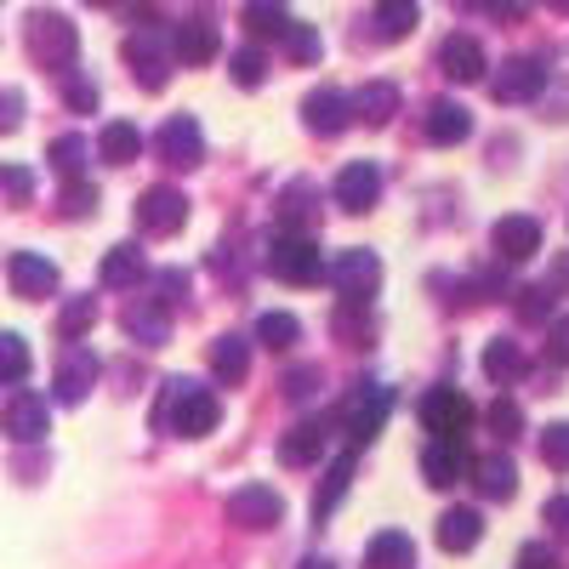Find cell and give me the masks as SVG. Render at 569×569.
Here are the masks:
<instances>
[{
  "mask_svg": "<svg viewBox=\"0 0 569 569\" xmlns=\"http://www.w3.org/2000/svg\"><path fill=\"white\" fill-rule=\"evenodd\" d=\"M416 416H421V427L433 439H461L467 427H472V405L456 393V388H433L421 405H416Z\"/></svg>",
  "mask_w": 569,
  "mask_h": 569,
  "instance_id": "ba28073f",
  "label": "cell"
},
{
  "mask_svg": "<svg viewBox=\"0 0 569 569\" xmlns=\"http://www.w3.org/2000/svg\"><path fill=\"white\" fill-rule=\"evenodd\" d=\"M268 80V63H262V52H257V46H246V52H233V86H262Z\"/></svg>",
  "mask_w": 569,
  "mask_h": 569,
  "instance_id": "f6af8a7d",
  "label": "cell"
},
{
  "mask_svg": "<svg viewBox=\"0 0 569 569\" xmlns=\"http://www.w3.org/2000/svg\"><path fill=\"white\" fill-rule=\"evenodd\" d=\"M177 52H171V34L166 29H154V18H142V29H131L126 34V63L137 69V86L142 91H160L166 86V63H171Z\"/></svg>",
  "mask_w": 569,
  "mask_h": 569,
  "instance_id": "277c9868",
  "label": "cell"
},
{
  "mask_svg": "<svg viewBox=\"0 0 569 569\" xmlns=\"http://www.w3.org/2000/svg\"><path fill=\"white\" fill-rule=\"evenodd\" d=\"M319 450H325V427H319V421L284 427V439H279V461H284V467H313Z\"/></svg>",
  "mask_w": 569,
  "mask_h": 569,
  "instance_id": "4316f807",
  "label": "cell"
},
{
  "mask_svg": "<svg viewBox=\"0 0 569 569\" xmlns=\"http://www.w3.org/2000/svg\"><path fill=\"white\" fill-rule=\"evenodd\" d=\"M86 7H114V0H86Z\"/></svg>",
  "mask_w": 569,
  "mask_h": 569,
  "instance_id": "6f0895ef",
  "label": "cell"
},
{
  "mask_svg": "<svg viewBox=\"0 0 569 569\" xmlns=\"http://www.w3.org/2000/svg\"><path fill=\"white\" fill-rule=\"evenodd\" d=\"M365 569H416V541L405 530H382L365 547Z\"/></svg>",
  "mask_w": 569,
  "mask_h": 569,
  "instance_id": "f1b7e54d",
  "label": "cell"
},
{
  "mask_svg": "<svg viewBox=\"0 0 569 569\" xmlns=\"http://www.w3.org/2000/svg\"><path fill=\"white\" fill-rule=\"evenodd\" d=\"M63 103H69L74 114H91V109H98V86H91V80H69V86H63Z\"/></svg>",
  "mask_w": 569,
  "mask_h": 569,
  "instance_id": "7dc6e473",
  "label": "cell"
},
{
  "mask_svg": "<svg viewBox=\"0 0 569 569\" xmlns=\"http://www.w3.org/2000/svg\"><path fill=\"white\" fill-rule=\"evenodd\" d=\"M319 388V370L313 365H302V370H284V399H308Z\"/></svg>",
  "mask_w": 569,
  "mask_h": 569,
  "instance_id": "c3c4849f",
  "label": "cell"
},
{
  "mask_svg": "<svg viewBox=\"0 0 569 569\" xmlns=\"http://www.w3.org/2000/svg\"><path fill=\"white\" fill-rule=\"evenodd\" d=\"M365 308H370V302H342V308H337V330H342V337H353L359 348L376 342V319H370Z\"/></svg>",
  "mask_w": 569,
  "mask_h": 569,
  "instance_id": "ab89813d",
  "label": "cell"
},
{
  "mask_svg": "<svg viewBox=\"0 0 569 569\" xmlns=\"http://www.w3.org/2000/svg\"><path fill=\"white\" fill-rule=\"evenodd\" d=\"M211 370H217L222 388H240L246 370H251V342L246 337H217L211 342Z\"/></svg>",
  "mask_w": 569,
  "mask_h": 569,
  "instance_id": "484cf974",
  "label": "cell"
},
{
  "mask_svg": "<svg viewBox=\"0 0 569 569\" xmlns=\"http://www.w3.org/2000/svg\"><path fill=\"white\" fill-rule=\"evenodd\" d=\"M171 52H177V63H211L222 52V34L206 18H188V23L171 29Z\"/></svg>",
  "mask_w": 569,
  "mask_h": 569,
  "instance_id": "ffe728a7",
  "label": "cell"
},
{
  "mask_svg": "<svg viewBox=\"0 0 569 569\" xmlns=\"http://www.w3.org/2000/svg\"><path fill=\"white\" fill-rule=\"evenodd\" d=\"M461 472H467V456H461V445H456V439H433V445L421 450V479L433 485V490L461 485Z\"/></svg>",
  "mask_w": 569,
  "mask_h": 569,
  "instance_id": "44dd1931",
  "label": "cell"
},
{
  "mask_svg": "<svg viewBox=\"0 0 569 569\" xmlns=\"http://www.w3.org/2000/svg\"><path fill=\"white\" fill-rule=\"evenodd\" d=\"M46 427H52V410H46L40 393H12L7 410H0V433H7L12 445H40Z\"/></svg>",
  "mask_w": 569,
  "mask_h": 569,
  "instance_id": "7c38bea8",
  "label": "cell"
},
{
  "mask_svg": "<svg viewBox=\"0 0 569 569\" xmlns=\"http://www.w3.org/2000/svg\"><path fill=\"white\" fill-rule=\"evenodd\" d=\"M547 353H552L558 365H569V313L552 319V342H547Z\"/></svg>",
  "mask_w": 569,
  "mask_h": 569,
  "instance_id": "db71d44e",
  "label": "cell"
},
{
  "mask_svg": "<svg viewBox=\"0 0 569 569\" xmlns=\"http://www.w3.org/2000/svg\"><path fill=\"white\" fill-rule=\"evenodd\" d=\"M23 46H29V58H34L40 69L63 74V69H74V58H80V29H74L63 12H29V18H23Z\"/></svg>",
  "mask_w": 569,
  "mask_h": 569,
  "instance_id": "7a4b0ae2",
  "label": "cell"
},
{
  "mask_svg": "<svg viewBox=\"0 0 569 569\" xmlns=\"http://www.w3.org/2000/svg\"><path fill=\"white\" fill-rule=\"evenodd\" d=\"M91 325H98V302H91V297H74V302H63V313H58V337L80 342Z\"/></svg>",
  "mask_w": 569,
  "mask_h": 569,
  "instance_id": "f35d334b",
  "label": "cell"
},
{
  "mask_svg": "<svg viewBox=\"0 0 569 569\" xmlns=\"http://www.w3.org/2000/svg\"><path fill=\"white\" fill-rule=\"evenodd\" d=\"M228 518H233L240 530H273L279 518H284V501H279V490H268V485H246V490L228 496Z\"/></svg>",
  "mask_w": 569,
  "mask_h": 569,
  "instance_id": "5bb4252c",
  "label": "cell"
},
{
  "mask_svg": "<svg viewBox=\"0 0 569 569\" xmlns=\"http://www.w3.org/2000/svg\"><path fill=\"white\" fill-rule=\"evenodd\" d=\"M86 154H91V149H86V137H80V131H69V137H52V149H46L52 171H58V177H69V182H74V177H86Z\"/></svg>",
  "mask_w": 569,
  "mask_h": 569,
  "instance_id": "d590c367",
  "label": "cell"
},
{
  "mask_svg": "<svg viewBox=\"0 0 569 569\" xmlns=\"http://www.w3.org/2000/svg\"><path fill=\"white\" fill-rule=\"evenodd\" d=\"M120 325H126V337L142 342V348H166V342H171V308H166L160 297L131 302V308L120 313Z\"/></svg>",
  "mask_w": 569,
  "mask_h": 569,
  "instance_id": "ac0fdd59",
  "label": "cell"
},
{
  "mask_svg": "<svg viewBox=\"0 0 569 569\" xmlns=\"http://www.w3.org/2000/svg\"><path fill=\"white\" fill-rule=\"evenodd\" d=\"M490 246H496L501 262H525V257L541 251V222L536 217H501L490 228Z\"/></svg>",
  "mask_w": 569,
  "mask_h": 569,
  "instance_id": "d6986e66",
  "label": "cell"
},
{
  "mask_svg": "<svg viewBox=\"0 0 569 569\" xmlns=\"http://www.w3.org/2000/svg\"><path fill=\"white\" fill-rule=\"evenodd\" d=\"M416 18H421L416 0H376V34L382 40H405L416 29Z\"/></svg>",
  "mask_w": 569,
  "mask_h": 569,
  "instance_id": "836d02e7",
  "label": "cell"
},
{
  "mask_svg": "<svg viewBox=\"0 0 569 569\" xmlns=\"http://www.w3.org/2000/svg\"><path fill=\"white\" fill-rule=\"evenodd\" d=\"M427 142H439V149H456V142H467L472 137V114L461 109V103H427Z\"/></svg>",
  "mask_w": 569,
  "mask_h": 569,
  "instance_id": "603a6c76",
  "label": "cell"
},
{
  "mask_svg": "<svg viewBox=\"0 0 569 569\" xmlns=\"http://www.w3.org/2000/svg\"><path fill=\"white\" fill-rule=\"evenodd\" d=\"M376 200H382V166L348 160V166L337 171V206L353 211V217H365V211H376Z\"/></svg>",
  "mask_w": 569,
  "mask_h": 569,
  "instance_id": "4fadbf2b",
  "label": "cell"
},
{
  "mask_svg": "<svg viewBox=\"0 0 569 569\" xmlns=\"http://www.w3.org/2000/svg\"><path fill=\"white\" fill-rule=\"evenodd\" d=\"M91 382H98V353L91 348H69L63 359H58V376H52V393H58V405H86V393H91Z\"/></svg>",
  "mask_w": 569,
  "mask_h": 569,
  "instance_id": "9a60e30c",
  "label": "cell"
},
{
  "mask_svg": "<svg viewBox=\"0 0 569 569\" xmlns=\"http://www.w3.org/2000/svg\"><path fill=\"white\" fill-rule=\"evenodd\" d=\"M23 109H29L23 91H12V86L0 91V131H18V126H23Z\"/></svg>",
  "mask_w": 569,
  "mask_h": 569,
  "instance_id": "681fc988",
  "label": "cell"
},
{
  "mask_svg": "<svg viewBox=\"0 0 569 569\" xmlns=\"http://www.w3.org/2000/svg\"><path fill=\"white\" fill-rule=\"evenodd\" d=\"M257 342L273 348V353L297 348V342H302V319H297V313H262V319H257Z\"/></svg>",
  "mask_w": 569,
  "mask_h": 569,
  "instance_id": "e575fe53",
  "label": "cell"
},
{
  "mask_svg": "<svg viewBox=\"0 0 569 569\" xmlns=\"http://www.w3.org/2000/svg\"><path fill=\"white\" fill-rule=\"evenodd\" d=\"M0 188H7V194H18V200H29V194H34V177H29L23 166H0Z\"/></svg>",
  "mask_w": 569,
  "mask_h": 569,
  "instance_id": "f907efd6",
  "label": "cell"
},
{
  "mask_svg": "<svg viewBox=\"0 0 569 569\" xmlns=\"http://www.w3.org/2000/svg\"><path fill=\"white\" fill-rule=\"evenodd\" d=\"M518 569H558V552L547 541H530L525 552H518Z\"/></svg>",
  "mask_w": 569,
  "mask_h": 569,
  "instance_id": "816d5d0a",
  "label": "cell"
},
{
  "mask_svg": "<svg viewBox=\"0 0 569 569\" xmlns=\"http://www.w3.org/2000/svg\"><path fill=\"white\" fill-rule=\"evenodd\" d=\"M91 211H98V188L74 177V182L63 188V217H91Z\"/></svg>",
  "mask_w": 569,
  "mask_h": 569,
  "instance_id": "bcb514c9",
  "label": "cell"
},
{
  "mask_svg": "<svg viewBox=\"0 0 569 569\" xmlns=\"http://www.w3.org/2000/svg\"><path fill=\"white\" fill-rule=\"evenodd\" d=\"M268 273L279 284H319L325 279V257H319V246L308 240L302 228H284L279 240L268 246Z\"/></svg>",
  "mask_w": 569,
  "mask_h": 569,
  "instance_id": "3957f363",
  "label": "cell"
},
{
  "mask_svg": "<svg viewBox=\"0 0 569 569\" xmlns=\"http://www.w3.org/2000/svg\"><path fill=\"white\" fill-rule=\"evenodd\" d=\"M541 461H547L552 472H569V421L541 427Z\"/></svg>",
  "mask_w": 569,
  "mask_h": 569,
  "instance_id": "60d3db41",
  "label": "cell"
},
{
  "mask_svg": "<svg viewBox=\"0 0 569 569\" xmlns=\"http://www.w3.org/2000/svg\"><path fill=\"white\" fill-rule=\"evenodd\" d=\"M330 279H337L342 302H370L376 291H382V257L353 246V251H342L337 262H330Z\"/></svg>",
  "mask_w": 569,
  "mask_h": 569,
  "instance_id": "8992f818",
  "label": "cell"
},
{
  "mask_svg": "<svg viewBox=\"0 0 569 569\" xmlns=\"http://www.w3.org/2000/svg\"><path fill=\"white\" fill-rule=\"evenodd\" d=\"M541 86H547V69L536 58H507L501 69H490L496 103H530V98H541Z\"/></svg>",
  "mask_w": 569,
  "mask_h": 569,
  "instance_id": "8fae6325",
  "label": "cell"
},
{
  "mask_svg": "<svg viewBox=\"0 0 569 569\" xmlns=\"http://www.w3.org/2000/svg\"><path fill=\"white\" fill-rule=\"evenodd\" d=\"M552 284H558V291H569V251L552 257Z\"/></svg>",
  "mask_w": 569,
  "mask_h": 569,
  "instance_id": "11a10c76",
  "label": "cell"
},
{
  "mask_svg": "<svg viewBox=\"0 0 569 569\" xmlns=\"http://www.w3.org/2000/svg\"><path fill=\"white\" fill-rule=\"evenodd\" d=\"M297 569H337V563H330V558H302Z\"/></svg>",
  "mask_w": 569,
  "mask_h": 569,
  "instance_id": "9f6ffc18",
  "label": "cell"
},
{
  "mask_svg": "<svg viewBox=\"0 0 569 569\" xmlns=\"http://www.w3.org/2000/svg\"><path fill=\"white\" fill-rule=\"evenodd\" d=\"M552 7H558V12H569V0H552Z\"/></svg>",
  "mask_w": 569,
  "mask_h": 569,
  "instance_id": "680465c9",
  "label": "cell"
},
{
  "mask_svg": "<svg viewBox=\"0 0 569 569\" xmlns=\"http://www.w3.org/2000/svg\"><path fill=\"white\" fill-rule=\"evenodd\" d=\"M353 114H359L365 126H388V120L399 114V86H393V80L359 86V91H353Z\"/></svg>",
  "mask_w": 569,
  "mask_h": 569,
  "instance_id": "d4e9b609",
  "label": "cell"
},
{
  "mask_svg": "<svg viewBox=\"0 0 569 569\" xmlns=\"http://www.w3.org/2000/svg\"><path fill=\"white\" fill-rule=\"evenodd\" d=\"M525 370H530V359H525V348H518L512 337L485 342V376H490V382H518Z\"/></svg>",
  "mask_w": 569,
  "mask_h": 569,
  "instance_id": "f546056e",
  "label": "cell"
},
{
  "mask_svg": "<svg viewBox=\"0 0 569 569\" xmlns=\"http://www.w3.org/2000/svg\"><path fill=\"white\" fill-rule=\"evenodd\" d=\"M353 472H359V461H353V450L337 461V467H330L325 472V490H319V501H313V518H319V525H325V518L330 512H337V501L348 496V485H353Z\"/></svg>",
  "mask_w": 569,
  "mask_h": 569,
  "instance_id": "d6a6232c",
  "label": "cell"
},
{
  "mask_svg": "<svg viewBox=\"0 0 569 569\" xmlns=\"http://www.w3.org/2000/svg\"><path fill=\"white\" fill-rule=\"evenodd\" d=\"M348 114H353V98H348V91H337V86H319V91H308V98H302V126L313 137H337L348 126Z\"/></svg>",
  "mask_w": 569,
  "mask_h": 569,
  "instance_id": "2e32d148",
  "label": "cell"
},
{
  "mask_svg": "<svg viewBox=\"0 0 569 569\" xmlns=\"http://www.w3.org/2000/svg\"><path fill=\"white\" fill-rule=\"evenodd\" d=\"M284 46H291V58H297V63H319V52H325L319 34H313L308 23H297V18H291V29H284Z\"/></svg>",
  "mask_w": 569,
  "mask_h": 569,
  "instance_id": "ee69618b",
  "label": "cell"
},
{
  "mask_svg": "<svg viewBox=\"0 0 569 569\" xmlns=\"http://www.w3.org/2000/svg\"><path fill=\"white\" fill-rule=\"evenodd\" d=\"M485 427H490V433H501V439H518V433H525V410H518L512 399H496L485 410Z\"/></svg>",
  "mask_w": 569,
  "mask_h": 569,
  "instance_id": "7bdbcfd3",
  "label": "cell"
},
{
  "mask_svg": "<svg viewBox=\"0 0 569 569\" xmlns=\"http://www.w3.org/2000/svg\"><path fill=\"white\" fill-rule=\"evenodd\" d=\"M29 342L18 337V330H0V388H18L29 376Z\"/></svg>",
  "mask_w": 569,
  "mask_h": 569,
  "instance_id": "8d00e7d4",
  "label": "cell"
},
{
  "mask_svg": "<svg viewBox=\"0 0 569 569\" xmlns=\"http://www.w3.org/2000/svg\"><path fill=\"white\" fill-rule=\"evenodd\" d=\"M98 154H103L109 166H131V160L142 154V131H137L131 120H109L103 137H98Z\"/></svg>",
  "mask_w": 569,
  "mask_h": 569,
  "instance_id": "4dcf8cb0",
  "label": "cell"
},
{
  "mask_svg": "<svg viewBox=\"0 0 569 569\" xmlns=\"http://www.w3.org/2000/svg\"><path fill=\"white\" fill-rule=\"evenodd\" d=\"M512 308H518V319H525V325H547L552 319V291H547V284H518Z\"/></svg>",
  "mask_w": 569,
  "mask_h": 569,
  "instance_id": "74e56055",
  "label": "cell"
},
{
  "mask_svg": "<svg viewBox=\"0 0 569 569\" xmlns=\"http://www.w3.org/2000/svg\"><path fill=\"white\" fill-rule=\"evenodd\" d=\"M467 472H472V485H479L485 501H512V496H518V467H512V456H479Z\"/></svg>",
  "mask_w": 569,
  "mask_h": 569,
  "instance_id": "7402d4cb",
  "label": "cell"
},
{
  "mask_svg": "<svg viewBox=\"0 0 569 569\" xmlns=\"http://www.w3.org/2000/svg\"><path fill=\"white\" fill-rule=\"evenodd\" d=\"M217 421H222V405L200 382L171 376V382L160 388V405H154V427H160V433H171V439H206V433H217Z\"/></svg>",
  "mask_w": 569,
  "mask_h": 569,
  "instance_id": "6da1fadb",
  "label": "cell"
},
{
  "mask_svg": "<svg viewBox=\"0 0 569 569\" xmlns=\"http://www.w3.org/2000/svg\"><path fill=\"white\" fill-rule=\"evenodd\" d=\"M154 149H160V160H166L171 171H194V166L206 160V131H200L194 114H171V120L160 126V137H154Z\"/></svg>",
  "mask_w": 569,
  "mask_h": 569,
  "instance_id": "52a82bcc",
  "label": "cell"
},
{
  "mask_svg": "<svg viewBox=\"0 0 569 569\" xmlns=\"http://www.w3.org/2000/svg\"><path fill=\"white\" fill-rule=\"evenodd\" d=\"M388 410H393V388H388V382H359V388L348 393L342 421H348V433H353V450H359V445H370L376 433H382Z\"/></svg>",
  "mask_w": 569,
  "mask_h": 569,
  "instance_id": "5b68a950",
  "label": "cell"
},
{
  "mask_svg": "<svg viewBox=\"0 0 569 569\" xmlns=\"http://www.w3.org/2000/svg\"><path fill=\"white\" fill-rule=\"evenodd\" d=\"M479 536H485V518L472 512V507H450L439 518V547L445 552H472V547H479Z\"/></svg>",
  "mask_w": 569,
  "mask_h": 569,
  "instance_id": "83f0119b",
  "label": "cell"
},
{
  "mask_svg": "<svg viewBox=\"0 0 569 569\" xmlns=\"http://www.w3.org/2000/svg\"><path fill=\"white\" fill-rule=\"evenodd\" d=\"M182 222H188V194H182V188H149V194H142L137 200V228L142 233H160V240H166V233H182Z\"/></svg>",
  "mask_w": 569,
  "mask_h": 569,
  "instance_id": "30bf717a",
  "label": "cell"
},
{
  "mask_svg": "<svg viewBox=\"0 0 569 569\" xmlns=\"http://www.w3.org/2000/svg\"><path fill=\"white\" fill-rule=\"evenodd\" d=\"M246 34L251 40H273V34H284L291 29V12H284V0H246Z\"/></svg>",
  "mask_w": 569,
  "mask_h": 569,
  "instance_id": "1f68e13d",
  "label": "cell"
},
{
  "mask_svg": "<svg viewBox=\"0 0 569 569\" xmlns=\"http://www.w3.org/2000/svg\"><path fill=\"white\" fill-rule=\"evenodd\" d=\"M439 69L450 74V80H485L490 74V58H485V40L479 34H450L445 46H439Z\"/></svg>",
  "mask_w": 569,
  "mask_h": 569,
  "instance_id": "e0dca14e",
  "label": "cell"
},
{
  "mask_svg": "<svg viewBox=\"0 0 569 569\" xmlns=\"http://www.w3.org/2000/svg\"><path fill=\"white\" fill-rule=\"evenodd\" d=\"M7 284H12V297H23V302L58 297V262H46L40 251H12L7 257Z\"/></svg>",
  "mask_w": 569,
  "mask_h": 569,
  "instance_id": "9c48e42d",
  "label": "cell"
},
{
  "mask_svg": "<svg viewBox=\"0 0 569 569\" xmlns=\"http://www.w3.org/2000/svg\"><path fill=\"white\" fill-rule=\"evenodd\" d=\"M541 518L558 530V536H569V496H552L547 507H541Z\"/></svg>",
  "mask_w": 569,
  "mask_h": 569,
  "instance_id": "f5cc1de1",
  "label": "cell"
},
{
  "mask_svg": "<svg viewBox=\"0 0 569 569\" xmlns=\"http://www.w3.org/2000/svg\"><path fill=\"white\" fill-rule=\"evenodd\" d=\"M308 211H313V188H308V182H291V188L279 194V222L297 228V222H308Z\"/></svg>",
  "mask_w": 569,
  "mask_h": 569,
  "instance_id": "b9f144b4",
  "label": "cell"
},
{
  "mask_svg": "<svg viewBox=\"0 0 569 569\" xmlns=\"http://www.w3.org/2000/svg\"><path fill=\"white\" fill-rule=\"evenodd\" d=\"M98 279L109 284V291H131V284H142V279H149V257H142L137 246H114V251L103 257Z\"/></svg>",
  "mask_w": 569,
  "mask_h": 569,
  "instance_id": "cb8c5ba5",
  "label": "cell"
}]
</instances>
